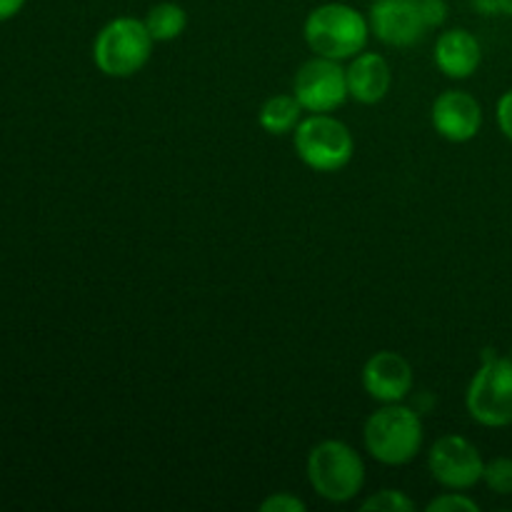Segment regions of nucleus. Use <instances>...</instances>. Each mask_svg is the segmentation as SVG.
I'll return each mask as SVG.
<instances>
[{"label":"nucleus","mask_w":512,"mask_h":512,"mask_svg":"<svg viewBox=\"0 0 512 512\" xmlns=\"http://www.w3.org/2000/svg\"><path fill=\"white\" fill-rule=\"evenodd\" d=\"M495 3H498V13L512 18V0H495Z\"/></svg>","instance_id":"nucleus-23"},{"label":"nucleus","mask_w":512,"mask_h":512,"mask_svg":"<svg viewBox=\"0 0 512 512\" xmlns=\"http://www.w3.org/2000/svg\"><path fill=\"white\" fill-rule=\"evenodd\" d=\"M465 408L483 428L512 425V358L490 355V350H485L483 365L465 393Z\"/></svg>","instance_id":"nucleus-6"},{"label":"nucleus","mask_w":512,"mask_h":512,"mask_svg":"<svg viewBox=\"0 0 512 512\" xmlns=\"http://www.w3.org/2000/svg\"><path fill=\"white\" fill-rule=\"evenodd\" d=\"M433 60L440 73L448 78L468 80L470 75L478 73L483 63V45L470 30L450 28L435 43Z\"/></svg>","instance_id":"nucleus-12"},{"label":"nucleus","mask_w":512,"mask_h":512,"mask_svg":"<svg viewBox=\"0 0 512 512\" xmlns=\"http://www.w3.org/2000/svg\"><path fill=\"white\" fill-rule=\"evenodd\" d=\"M433 128L450 143H468L483 128V105L465 90H445L430 110Z\"/></svg>","instance_id":"nucleus-11"},{"label":"nucleus","mask_w":512,"mask_h":512,"mask_svg":"<svg viewBox=\"0 0 512 512\" xmlns=\"http://www.w3.org/2000/svg\"><path fill=\"white\" fill-rule=\"evenodd\" d=\"M23 5H25V0H0V23L15 18V15L23 10Z\"/></svg>","instance_id":"nucleus-22"},{"label":"nucleus","mask_w":512,"mask_h":512,"mask_svg":"<svg viewBox=\"0 0 512 512\" xmlns=\"http://www.w3.org/2000/svg\"><path fill=\"white\" fill-rule=\"evenodd\" d=\"M298 158L315 173H338L353 160L355 140L343 120L330 113H310L293 130Z\"/></svg>","instance_id":"nucleus-5"},{"label":"nucleus","mask_w":512,"mask_h":512,"mask_svg":"<svg viewBox=\"0 0 512 512\" xmlns=\"http://www.w3.org/2000/svg\"><path fill=\"white\" fill-rule=\"evenodd\" d=\"M428 468L445 490H470L483 483L485 460L463 435H443L428 453Z\"/></svg>","instance_id":"nucleus-8"},{"label":"nucleus","mask_w":512,"mask_h":512,"mask_svg":"<svg viewBox=\"0 0 512 512\" xmlns=\"http://www.w3.org/2000/svg\"><path fill=\"white\" fill-rule=\"evenodd\" d=\"M423 438V420L403 403H385L365 420L363 428V443L370 458L390 468L418 458Z\"/></svg>","instance_id":"nucleus-1"},{"label":"nucleus","mask_w":512,"mask_h":512,"mask_svg":"<svg viewBox=\"0 0 512 512\" xmlns=\"http://www.w3.org/2000/svg\"><path fill=\"white\" fill-rule=\"evenodd\" d=\"M510 358H512V355H510Z\"/></svg>","instance_id":"nucleus-24"},{"label":"nucleus","mask_w":512,"mask_h":512,"mask_svg":"<svg viewBox=\"0 0 512 512\" xmlns=\"http://www.w3.org/2000/svg\"><path fill=\"white\" fill-rule=\"evenodd\" d=\"M495 118H498L500 133L512 143V88L508 93H503V98L498 100V110H495Z\"/></svg>","instance_id":"nucleus-21"},{"label":"nucleus","mask_w":512,"mask_h":512,"mask_svg":"<svg viewBox=\"0 0 512 512\" xmlns=\"http://www.w3.org/2000/svg\"><path fill=\"white\" fill-rule=\"evenodd\" d=\"M345 78H348L350 98L363 105H375L390 93L393 70L380 53H365L363 50L360 55L350 58Z\"/></svg>","instance_id":"nucleus-13"},{"label":"nucleus","mask_w":512,"mask_h":512,"mask_svg":"<svg viewBox=\"0 0 512 512\" xmlns=\"http://www.w3.org/2000/svg\"><path fill=\"white\" fill-rule=\"evenodd\" d=\"M303 105L298 103L295 95H273L260 108V128L270 135H288L303 120Z\"/></svg>","instance_id":"nucleus-14"},{"label":"nucleus","mask_w":512,"mask_h":512,"mask_svg":"<svg viewBox=\"0 0 512 512\" xmlns=\"http://www.w3.org/2000/svg\"><path fill=\"white\" fill-rule=\"evenodd\" d=\"M360 510L363 512H413L415 503L403 493V490L385 488L373 493L370 498H365L360 503Z\"/></svg>","instance_id":"nucleus-16"},{"label":"nucleus","mask_w":512,"mask_h":512,"mask_svg":"<svg viewBox=\"0 0 512 512\" xmlns=\"http://www.w3.org/2000/svg\"><path fill=\"white\" fill-rule=\"evenodd\" d=\"M303 35L315 55L343 63L363 53L370 38V23L353 5L325 3L310 10Z\"/></svg>","instance_id":"nucleus-2"},{"label":"nucleus","mask_w":512,"mask_h":512,"mask_svg":"<svg viewBox=\"0 0 512 512\" xmlns=\"http://www.w3.org/2000/svg\"><path fill=\"white\" fill-rule=\"evenodd\" d=\"M483 483L493 493L512 495V458H493L485 463Z\"/></svg>","instance_id":"nucleus-17"},{"label":"nucleus","mask_w":512,"mask_h":512,"mask_svg":"<svg viewBox=\"0 0 512 512\" xmlns=\"http://www.w3.org/2000/svg\"><path fill=\"white\" fill-rule=\"evenodd\" d=\"M308 483L328 503H350L363 493V458L343 440H323L308 455Z\"/></svg>","instance_id":"nucleus-4"},{"label":"nucleus","mask_w":512,"mask_h":512,"mask_svg":"<svg viewBox=\"0 0 512 512\" xmlns=\"http://www.w3.org/2000/svg\"><path fill=\"white\" fill-rule=\"evenodd\" d=\"M480 505L463 490H450V493L438 495L428 503V512H478Z\"/></svg>","instance_id":"nucleus-18"},{"label":"nucleus","mask_w":512,"mask_h":512,"mask_svg":"<svg viewBox=\"0 0 512 512\" xmlns=\"http://www.w3.org/2000/svg\"><path fill=\"white\" fill-rule=\"evenodd\" d=\"M263 512H305L308 505L300 498H295L293 493H273L260 503Z\"/></svg>","instance_id":"nucleus-19"},{"label":"nucleus","mask_w":512,"mask_h":512,"mask_svg":"<svg viewBox=\"0 0 512 512\" xmlns=\"http://www.w3.org/2000/svg\"><path fill=\"white\" fill-rule=\"evenodd\" d=\"M153 35L145 20L120 15L105 23L93 40V63L108 78H133L153 55Z\"/></svg>","instance_id":"nucleus-3"},{"label":"nucleus","mask_w":512,"mask_h":512,"mask_svg":"<svg viewBox=\"0 0 512 512\" xmlns=\"http://www.w3.org/2000/svg\"><path fill=\"white\" fill-rule=\"evenodd\" d=\"M368 23L370 33L390 48H410L428 30L420 0H375Z\"/></svg>","instance_id":"nucleus-9"},{"label":"nucleus","mask_w":512,"mask_h":512,"mask_svg":"<svg viewBox=\"0 0 512 512\" xmlns=\"http://www.w3.org/2000/svg\"><path fill=\"white\" fill-rule=\"evenodd\" d=\"M420 8H423V18L428 28H438L448 18V5H445V0H420Z\"/></svg>","instance_id":"nucleus-20"},{"label":"nucleus","mask_w":512,"mask_h":512,"mask_svg":"<svg viewBox=\"0 0 512 512\" xmlns=\"http://www.w3.org/2000/svg\"><path fill=\"white\" fill-rule=\"evenodd\" d=\"M293 95L303 105L305 113H333L345 100L348 93V78L340 60L315 55L308 63L300 65L293 80Z\"/></svg>","instance_id":"nucleus-7"},{"label":"nucleus","mask_w":512,"mask_h":512,"mask_svg":"<svg viewBox=\"0 0 512 512\" xmlns=\"http://www.w3.org/2000/svg\"><path fill=\"white\" fill-rule=\"evenodd\" d=\"M360 380H363L365 393L378 400L380 405L403 403L415 383L413 365L395 350H378L375 355H370L365 360Z\"/></svg>","instance_id":"nucleus-10"},{"label":"nucleus","mask_w":512,"mask_h":512,"mask_svg":"<svg viewBox=\"0 0 512 512\" xmlns=\"http://www.w3.org/2000/svg\"><path fill=\"white\" fill-rule=\"evenodd\" d=\"M145 28L153 35L155 43H170V40H178L180 35L188 28V13H185L183 5L178 3H158L148 10L145 15Z\"/></svg>","instance_id":"nucleus-15"}]
</instances>
